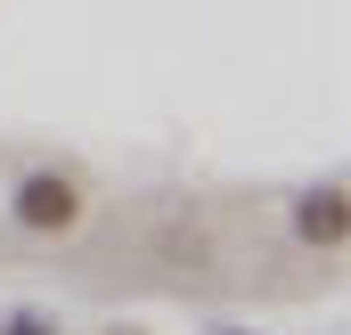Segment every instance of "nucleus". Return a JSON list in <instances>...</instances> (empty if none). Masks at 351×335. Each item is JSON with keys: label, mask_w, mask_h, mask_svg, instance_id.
Returning <instances> with one entry per match:
<instances>
[{"label": "nucleus", "mask_w": 351, "mask_h": 335, "mask_svg": "<svg viewBox=\"0 0 351 335\" xmlns=\"http://www.w3.org/2000/svg\"><path fill=\"white\" fill-rule=\"evenodd\" d=\"M8 213H16L25 229L58 238V229H74V221H82V180H74V172H25V180H16V196H8Z\"/></svg>", "instance_id": "obj_1"}, {"label": "nucleus", "mask_w": 351, "mask_h": 335, "mask_svg": "<svg viewBox=\"0 0 351 335\" xmlns=\"http://www.w3.org/2000/svg\"><path fill=\"white\" fill-rule=\"evenodd\" d=\"M294 238H302V246H327V253L351 238V205H343V188H335V180H327V188H311V196L294 205Z\"/></svg>", "instance_id": "obj_2"}, {"label": "nucleus", "mask_w": 351, "mask_h": 335, "mask_svg": "<svg viewBox=\"0 0 351 335\" xmlns=\"http://www.w3.org/2000/svg\"><path fill=\"white\" fill-rule=\"evenodd\" d=\"M0 335H49V319H33V311H16V319H8Z\"/></svg>", "instance_id": "obj_3"}]
</instances>
